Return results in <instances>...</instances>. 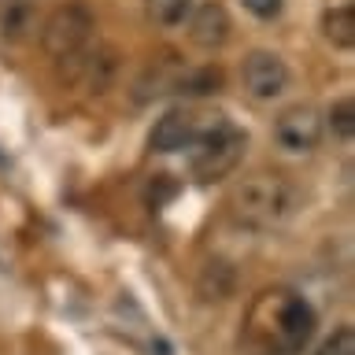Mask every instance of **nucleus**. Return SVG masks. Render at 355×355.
Segmentation results:
<instances>
[{
    "instance_id": "f257e3e1",
    "label": "nucleus",
    "mask_w": 355,
    "mask_h": 355,
    "mask_svg": "<svg viewBox=\"0 0 355 355\" xmlns=\"http://www.w3.org/2000/svg\"><path fill=\"white\" fill-rule=\"evenodd\" d=\"M315 307L293 288H263L241 326L244 355H300L315 337Z\"/></svg>"
},
{
    "instance_id": "f03ea898",
    "label": "nucleus",
    "mask_w": 355,
    "mask_h": 355,
    "mask_svg": "<svg viewBox=\"0 0 355 355\" xmlns=\"http://www.w3.org/2000/svg\"><path fill=\"white\" fill-rule=\"evenodd\" d=\"M300 211V189L285 174H248L233 185L230 215L248 230H277Z\"/></svg>"
},
{
    "instance_id": "7ed1b4c3",
    "label": "nucleus",
    "mask_w": 355,
    "mask_h": 355,
    "mask_svg": "<svg viewBox=\"0 0 355 355\" xmlns=\"http://www.w3.org/2000/svg\"><path fill=\"white\" fill-rule=\"evenodd\" d=\"M193 148V178L196 182H218V178L233 174L244 159L248 137L222 115H204L200 137L189 144Z\"/></svg>"
},
{
    "instance_id": "20e7f679",
    "label": "nucleus",
    "mask_w": 355,
    "mask_h": 355,
    "mask_svg": "<svg viewBox=\"0 0 355 355\" xmlns=\"http://www.w3.org/2000/svg\"><path fill=\"white\" fill-rule=\"evenodd\" d=\"M93 37V15L85 4H63L55 8L41 26V49L55 60H71L82 55V49Z\"/></svg>"
},
{
    "instance_id": "39448f33",
    "label": "nucleus",
    "mask_w": 355,
    "mask_h": 355,
    "mask_svg": "<svg viewBox=\"0 0 355 355\" xmlns=\"http://www.w3.org/2000/svg\"><path fill=\"white\" fill-rule=\"evenodd\" d=\"M241 85L252 100H277L288 89V67L277 52L255 49L241 63Z\"/></svg>"
},
{
    "instance_id": "423d86ee",
    "label": "nucleus",
    "mask_w": 355,
    "mask_h": 355,
    "mask_svg": "<svg viewBox=\"0 0 355 355\" xmlns=\"http://www.w3.org/2000/svg\"><path fill=\"white\" fill-rule=\"evenodd\" d=\"M322 130L326 122L311 104H296V107H285L282 115L274 119V141L282 144L285 152H296V155H307L318 148L322 141Z\"/></svg>"
},
{
    "instance_id": "0eeeda50",
    "label": "nucleus",
    "mask_w": 355,
    "mask_h": 355,
    "mask_svg": "<svg viewBox=\"0 0 355 355\" xmlns=\"http://www.w3.org/2000/svg\"><path fill=\"white\" fill-rule=\"evenodd\" d=\"M200 126H204V115H196V111H189V107H174L152 126L148 144H152V152H163V155L182 152L200 137Z\"/></svg>"
},
{
    "instance_id": "6e6552de",
    "label": "nucleus",
    "mask_w": 355,
    "mask_h": 355,
    "mask_svg": "<svg viewBox=\"0 0 355 355\" xmlns=\"http://www.w3.org/2000/svg\"><path fill=\"white\" fill-rule=\"evenodd\" d=\"M230 30H233L230 11L218 0H204V4H196L189 11V37L200 49H222L230 41Z\"/></svg>"
},
{
    "instance_id": "1a4fd4ad",
    "label": "nucleus",
    "mask_w": 355,
    "mask_h": 355,
    "mask_svg": "<svg viewBox=\"0 0 355 355\" xmlns=\"http://www.w3.org/2000/svg\"><path fill=\"white\" fill-rule=\"evenodd\" d=\"M233 288H237V274H233L230 263H207L204 274H200V282H196V293H200V300H207V304L233 296Z\"/></svg>"
},
{
    "instance_id": "9d476101",
    "label": "nucleus",
    "mask_w": 355,
    "mask_h": 355,
    "mask_svg": "<svg viewBox=\"0 0 355 355\" xmlns=\"http://www.w3.org/2000/svg\"><path fill=\"white\" fill-rule=\"evenodd\" d=\"M322 37L333 49H352L355 44V8H329L322 15Z\"/></svg>"
},
{
    "instance_id": "9b49d317",
    "label": "nucleus",
    "mask_w": 355,
    "mask_h": 355,
    "mask_svg": "<svg viewBox=\"0 0 355 355\" xmlns=\"http://www.w3.org/2000/svg\"><path fill=\"white\" fill-rule=\"evenodd\" d=\"M189 11H193V0H144L148 22H155V26H163V30L182 26L189 19Z\"/></svg>"
},
{
    "instance_id": "f8f14e48",
    "label": "nucleus",
    "mask_w": 355,
    "mask_h": 355,
    "mask_svg": "<svg viewBox=\"0 0 355 355\" xmlns=\"http://www.w3.org/2000/svg\"><path fill=\"white\" fill-rule=\"evenodd\" d=\"M26 30H33V8L26 0H8V8H0V33L8 41L26 37Z\"/></svg>"
},
{
    "instance_id": "ddd939ff",
    "label": "nucleus",
    "mask_w": 355,
    "mask_h": 355,
    "mask_svg": "<svg viewBox=\"0 0 355 355\" xmlns=\"http://www.w3.org/2000/svg\"><path fill=\"white\" fill-rule=\"evenodd\" d=\"M222 85V71H215V67H204V71H193V74H182L178 78V89L189 96H207V93H218Z\"/></svg>"
},
{
    "instance_id": "4468645a",
    "label": "nucleus",
    "mask_w": 355,
    "mask_h": 355,
    "mask_svg": "<svg viewBox=\"0 0 355 355\" xmlns=\"http://www.w3.org/2000/svg\"><path fill=\"white\" fill-rule=\"evenodd\" d=\"M329 130H333V137L348 144L355 137V104L352 100H337L329 111Z\"/></svg>"
},
{
    "instance_id": "2eb2a0df",
    "label": "nucleus",
    "mask_w": 355,
    "mask_h": 355,
    "mask_svg": "<svg viewBox=\"0 0 355 355\" xmlns=\"http://www.w3.org/2000/svg\"><path fill=\"white\" fill-rule=\"evenodd\" d=\"M315 355H355V329L352 326L333 329V337L322 340V348Z\"/></svg>"
},
{
    "instance_id": "dca6fc26",
    "label": "nucleus",
    "mask_w": 355,
    "mask_h": 355,
    "mask_svg": "<svg viewBox=\"0 0 355 355\" xmlns=\"http://www.w3.org/2000/svg\"><path fill=\"white\" fill-rule=\"evenodd\" d=\"M241 4L248 8L255 19H263V22H266V19H277V15H282V0H241Z\"/></svg>"
},
{
    "instance_id": "f3484780",
    "label": "nucleus",
    "mask_w": 355,
    "mask_h": 355,
    "mask_svg": "<svg viewBox=\"0 0 355 355\" xmlns=\"http://www.w3.org/2000/svg\"><path fill=\"white\" fill-rule=\"evenodd\" d=\"M174 193H178V185H174V182H166V174H155V182L148 185V200H152L155 207H159L163 200H171Z\"/></svg>"
}]
</instances>
